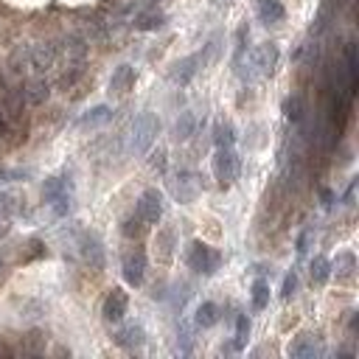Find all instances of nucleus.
<instances>
[{
    "label": "nucleus",
    "mask_w": 359,
    "mask_h": 359,
    "mask_svg": "<svg viewBox=\"0 0 359 359\" xmlns=\"http://www.w3.org/2000/svg\"><path fill=\"white\" fill-rule=\"evenodd\" d=\"M186 264L188 269L208 278V275H216V269L222 267V253L205 242H191L186 250Z\"/></svg>",
    "instance_id": "4"
},
{
    "label": "nucleus",
    "mask_w": 359,
    "mask_h": 359,
    "mask_svg": "<svg viewBox=\"0 0 359 359\" xmlns=\"http://www.w3.org/2000/svg\"><path fill=\"white\" fill-rule=\"evenodd\" d=\"M76 247H79L82 261L90 269H104V245H101V238L93 230H82L76 236Z\"/></svg>",
    "instance_id": "7"
},
{
    "label": "nucleus",
    "mask_w": 359,
    "mask_h": 359,
    "mask_svg": "<svg viewBox=\"0 0 359 359\" xmlns=\"http://www.w3.org/2000/svg\"><path fill=\"white\" fill-rule=\"evenodd\" d=\"M214 177H216V183L219 188H230L236 180H238V169H242V160H238V155L233 152V146L227 149H216V155H214Z\"/></svg>",
    "instance_id": "6"
},
{
    "label": "nucleus",
    "mask_w": 359,
    "mask_h": 359,
    "mask_svg": "<svg viewBox=\"0 0 359 359\" xmlns=\"http://www.w3.org/2000/svg\"><path fill=\"white\" fill-rule=\"evenodd\" d=\"M143 227H146V222L135 214V216H129V219H124V225H121V233L127 236V238H138L140 233H143Z\"/></svg>",
    "instance_id": "33"
},
{
    "label": "nucleus",
    "mask_w": 359,
    "mask_h": 359,
    "mask_svg": "<svg viewBox=\"0 0 359 359\" xmlns=\"http://www.w3.org/2000/svg\"><path fill=\"white\" fill-rule=\"evenodd\" d=\"M174 256V230H158V238H155V258L160 264H169Z\"/></svg>",
    "instance_id": "22"
},
{
    "label": "nucleus",
    "mask_w": 359,
    "mask_h": 359,
    "mask_svg": "<svg viewBox=\"0 0 359 359\" xmlns=\"http://www.w3.org/2000/svg\"><path fill=\"white\" fill-rule=\"evenodd\" d=\"M332 275L337 278V284H351L356 278V256L348 250L337 253V258L332 261Z\"/></svg>",
    "instance_id": "16"
},
{
    "label": "nucleus",
    "mask_w": 359,
    "mask_h": 359,
    "mask_svg": "<svg viewBox=\"0 0 359 359\" xmlns=\"http://www.w3.org/2000/svg\"><path fill=\"white\" fill-rule=\"evenodd\" d=\"M0 278H3V258H0Z\"/></svg>",
    "instance_id": "43"
},
{
    "label": "nucleus",
    "mask_w": 359,
    "mask_h": 359,
    "mask_svg": "<svg viewBox=\"0 0 359 359\" xmlns=\"http://www.w3.org/2000/svg\"><path fill=\"white\" fill-rule=\"evenodd\" d=\"M320 199H323L325 208H332L334 205V191L332 188H320Z\"/></svg>",
    "instance_id": "39"
},
{
    "label": "nucleus",
    "mask_w": 359,
    "mask_h": 359,
    "mask_svg": "<svg viewBox=\"0 0 359 359\" xmlns=\"http://www.w3.org/2000/svg\"><path fill=\"white\" fill-rule=\"evenodd\" d=\"M354 191H356V180H351V186L345 191V205H354Z\"/></svg>",
    "instance_id": "40"
},
{
    "label": "nucleus",
    "mask_w": 359,
    "mask_h": 359,
    "mask_svg": "<svg viewBox=\"0 0 359 359\" xmlns=\"http://www.w3.org/2000/svg\"><path fill=\"white\" fill-rule=\"evenodd\" d=\"M169 194L174 197V202L188 205L202 194V177L191 169H180L177 174H171L169 180Z\"/></svg>",
    "instance_id": "5"
},
{
    "label": "nucleus",
    "mask_w": 359,
    "mask_h": 359,
    "mask_svg": "<svg viewBox=\"0 0 359 359\" xmlns=\"http://www.w3.org/2000/svg\"><path fill=\"white\" fill-rule=\"evenodd\" d=\"M197 129H199V118H197V112H191V110L180 112V118L174 121V140H188V138L197 135Z\"/></svg>",
    "instance_id": "19"
},
{
    "label": "nucleus",
    "mask_w": 359,
    "mask_h": 359,
    "mask_svg": "<svg viewBox=\"0 0 359 359\" xmlns=\"http://www.w3.org/2000/svg\"><path fill=\"white\" fill-rule=\"evenodd\" d=\"M135 214L146 222V225H158L163 219V194L158 188H146L140 197H138V208Z\"/></svg>",
    "instance_id": "8"
},
{
    "label": "nucleus",
    "mask_w": 359,
    "mask_h": 359,
    "mask_svg": "<svg viewBox=\"0 0 359 359\" xmlns=\"http://www.w3.org/2000/svg\"><path fill=\"white\" fill-rule=\"evenodd\" d=\"M17 211H20V199L12 197V194H0V214L12 216V214H17Z\"/></svg>",
    "instance_id": "36"
},
{
    "label": "nucleus",
    "mask_w": 359,
    "mask_h": 359,
    "mask_svg": "<svg viewBox=\"0 0 359 359\" xmlns=\"http://www.w3.org/2000/svg\"><path fill=\"white\" fill-rule=\"evenodd\" d=\"M278 59H281V51L275 42H261L253 51H245V56L236 62V73L245 82H258L278 68Z\"/></svg>",
    "instance_id": "1"
},
{
    "label": "nucleus",
    "mask_w": 359,
    "mask_h": 359,
    "mask_svg": "<svg viewBox=\"0 0 359 359\" xmlns=\"http://www.w3.org/2000/svg\"><path fill=\"white\" fill-rule=\"evenodd\" d=\"M6 127H9V121H6V112H3V110H0V135H3V132H6Z\"/></svg>",
    "instance_id": "42"
},
{
    "label": "nucleus",
    "mask_w": 359,
    "mask_h": 359,
    "mask_svg": "<svg viewBox=\"0 0 359 359\" xmlns=\"http://www.w3.org/2000/svg\"><path fill=\"white\" fill-rule=\"evenodd\" d=\"M202 68H205V59H202V53L197 51V53H188V56H183V59H177V62L171 65V71H169V76H171L174 84L186 87Z\"/></svg>",
    "instance_id": "9"
},
{
    "label": "nucleus",
    "mask_w": 359,
    "mask_h": 359,
    "mask_svg": "<svg viewBox=\"0 0 359 359\" xmlns=\"http://www.w3.org/2000/svg\"><path fill=\"white\" fill-rule=\"evenodd\" d=\"M42 199L48 202V208L53 211V216H68L73 211V183L71 177L65 174H53V177H45L42 183Z\"/></svg>",
    "instance_id": "3"
},
{
    "label": "nucleus",
    "mask_w": 359,
    "mask_h": 359,
    "mask_svg": "<svg viewBox=\"0 0 359 359\" xmlns=\"http://www.w3.org/2000/svg\"><path fill=\"white\" fill-rule=\"evenodd\" d=\"M127 309H129V295H127L121 286L110 289L107 297H104V304H101L104 320H107V323H121L124 314H127Z\"/></svg>",
    "instance_id": "10"
},
{
    "label": "nucleus",
    "mask_w": 359,
    "mask_h": 359,
    "mask_svg": "<svg viewBox=\"0 0 359 359\" xmlns=\"http://www.w3.org/2000/svg\"><path fill=\"white\" fill-rule=\"evenodd\" d=\"M309 278L314 286H323L328 278H332V261H328L325 256H314L309 261Z\"/></svg>",
    "instance_id": "24"
},
{
    "label": "nucleus",
    "mask_w": 359,
    "mask_h": 359,
    "mask_svg": "<svg viewBox=\"0 0 359 359\" xmlns=\"http://www.w3.org/2000/svg\"><path fill=\"white\" fill-rule=\"evenodd\" d=\"M312 242H314V227H306L301 236H297V253H306L309 247H312Z\"/></svg>",
    "instance_id": "37"
},
{
    "label": "nucleus",
    "mask_w": 359,
    "mask_h": 359,
    "mask_svg": "<svg viewBox=\"0 0 359 359\" xmlns=\"http://www.w3.org/2000/svg\"><path fill=\"white\" fill-rule=\"evenodd\" d=\"M216 323H219V306L216 304L205 301V304L197 306V312H194V325L197 328H211Z\"/></svg>",
    "instance_id": "25"
},
{
    "label": "nucleus",
    "mask_w": 359,
    "mask_h": 359,
    "mask_svg": "<svg viewBox=\"0 0 359 359\" xmlns=\"http://www.w3.org/2000/svg\"><path fill=\"white\" fill-rule=\"evenodd\" d=\"M158 132H160V121H158L155 112L135 115V121L129 124V138H127L129 155H135V158L146 155L149 149H152V143L158 140Z\"/></svg>",
    "instance_id": "2"
},
{
    "label": "nucleus",
    "mask_w": 359,
    "mask_h": 359,
    "mask_svg": "<svg viewBox=\"0 0 359 359\" xmlns=\"http://www.w3.org/2000/svg\"><path fill=\"white\" fill-rule=\"evenodd\" d=\"M250 306L253 312H264L269 306V284L264 278H256L250 286Z\"/></svg>",
    "instance_id": "26"
},
{
    "label": "nucleus",
    "mask_w": 359,
    "mask_h": 359,
    "mask_svg": "<svg viewBox=\"0 0 359 359\" xmlns=\"http://www.w3.org/2000/svg\"><path fill=\"white\" fill-rule=\"evenodd\" d=\"M45 334L42 332H28L25 337H23V345H20V351L25 354V356H40V354H45Z\"/></svg>",
    "instance_id": "28"
},
{
    "label": "nucleus",
    "mask_w": 359,
    "mask_h": 359,
    "mask_svg": "<svg viewBox=\"0 0 359 359\" xmlns=\"http://www.w3.org/2000/svg\"><path fill=\"white\" fill-rule=\"evenodd\" d=\"M48 96H51V87L45 79H32L23 90V99L28 104H42V101H48Z\"/></svg>",
    "instance_id": "23"
},
{
    "label": "nucleus",
    "mask_w": 359,
    "mask_h": 359,
    "mask_svg": "<svg viewBox=\"0 0 359 359\" xmlns=\"http://www.w3.org/2000/svg\"><path fill=\"white\" fill-rule=\"evenodd\" d=\"M25 53H28V59H32V68H37V71H48V68L56 65L59 48H56L53 42H37V45L28 48Z\"/></svg>",
    "instance_id": "14"
},
{
    "label": "nucleus",
    "mask_w": 359,
    "mask_h": 359,
    "mask_svg": "<svg viewBox=\"0 0 359 359\" xmlns=\"http://www.w3.org/2000/svg\"><path fill=\"white\" fill-rule=\"evenodd\" d=\"M304 112H306L304 96H289V99L284 101V115H286V121L301 124V121H304Z\"/></svg>",
    "instance_id": "29"
},
{
    "label": "nucleus",
    "mask_w": 359,
    "mask_h": 359,
    "mask_svg": "<svg viewBox=\"0 0 359 359\" xmlns=\"http://www.w3.org/2000/svg\"><path fill=\"white\" fill-rule=\"evenodd\" d=\"M0 356H14V348L6 345V343H0Z\"/></svg>",
    "instance_id": "41"
},
{
    "label": "nucleus",
    "mask_w": 359,
    "mask_h": 359,
    "mask_svg": "<svg viewBox=\"0 0 359 359\" xmlns=\"http://www.w3.org/2000/svg\"><path fill=\"white\" fill-rule=\"evenodd\" d=\"M323 354V337L314 332H304L289 343V356L295 359H314Z\"/></svg>",
    "instance_id": "12"
},
{
    "label": "nucleus",
    "mask_w": 359,
    "mask_h": 359,
    "mask_svg": "<svg viewBox=\"0 0 359 359\" xmlns=\"http://www.w3.org/2000/svg\"><path fill=\"white\" fill-rule=\"evenodd\" d=\"M286 17V9L281 0H258V20L264 25H275Z\"/></svg>",
    "instance_id": "20"
},
{
    "label": "nucleus",
    "mask_w": 359,
    "mask_h": 359,
    "mask_svg": "<svg viewBox=\"0 0 359 359\" xmlns=\"http://www.w3.org/2000/svg\"><path fill=\"white\" fill-rule=\"evenodd\" d=\"M214 143H216V149L236 146V129H233L230 121H216V127H214Z\"/></svg>",
    "instance_id": "30"
},
{
    "label": "nucleus",
    "mask_w": 359,
    "mask_h": 359,
    "mask_svg": "<svg viewBox=\"0 0 359 359\" xmlns=\"http://www.w3.org/2000/svg\"><path fill=\"white\" fill-rule=\"evenodd\" d=\"M112 340H115V345H121L127 351H135V348H140L146 343V332H143L140 323H127V325H121L112 334Z\"/></svg>",
    "instance_id": "15"
},
{
    "label": "nucleus",
    "mask_w": 359,
    "mask_h": 359,
    "mask_svg": "<svg viewBox=\"0 0 359 359\" xmlns=\"http://www.w3.org/2000/svg\"><path fill=\"white\" fill-rule=\"evenodd\" d=\"M121 273H124V281H127L129 286H140V284H143V275H146V253H143L140 247H132L129 253H124Z\"/></svg>",
    "instance_id": "11"
},
{
    "label": "nucleus",
    "mask_w": 359,
    "mask_h": 359,
    "mask_svg": "<svg viewBox=\"0 0 359 359\" xmlns=\"http://www.w3.org/2000/svg\"><path fill=\"white\" fill-rule=\"evenodd\" d=\"M152 169L166 171V152H163V149H158V152L152 155Z\"/></svg>",
    "instance_id": "38"
},
{
    "label": "nucleus",
    "mask_w": 359,
    "mask_h": 359,
    "mask_svg": "<svg viewBox=\"0 0 359 359\" xmlns=\"http://www.w3.org/2000/svg\"><path fill=\"white\" fill-rule=\"evenodd\" d=\"M177 343H180V354H188V351H191L194 337H191V325H188V323H180V328H177Z\"/></svg>",
    "instance_id": "34"
},
{
    "label": "nucleus",
    "mask_w": 359,
    "mask_h": 359,
    "mask_svg": "<svg viewBox=\"0 0 359 359\" xmlns=\"http://www.w3.org/2000/svg\"><path fill=\"white\" fill-rule=\"evenodd\" d=\"M132 25L138 28V32H158V28L166 25V14H163L158 6H146L143 12L135 14Z\"/></svg>",
    "instance_id": "17"
},
{
    "label": "nucleus",
    "mask_w": 359,
    "mask_h": 359,
    "mask_svg": "<svg viewBox=\"0 0 359 359\" xmlns=\"http://www.w3.org/2000/svg\"><path fill=\"white\" fill-rule=\"evenodd\" d=\"M32 177L28 169H12V166H0V183H25Z\"/></svg>",
    "instance_id": "31"
},
{
    "label": "nucleus",
    "mask_w": 359,
    "mask_h": 359,
    "mask_svg": "<svg viewBox=\"0 0 359 359\" xmlns=\"http://www.w3.org/2000/svg\"><path fill=\"white\" fill-rule=\"evenodd\" d=\"M250 317L247 314H238L236 317V334H233V343H230V351H242L250 340Z\"/></svg>",
    "instance_id": "27"
},
{
    "label": "nucleus",
    "mask_w": 359,
    "mask_h": 359,
    "mask_svg": "<svg viewBox=\"0 0 359 359\" xmlns=\"http://www.w3.org/2000/svg\"><path fill=\"white\" fill-rule=\"evenodd\" d=\"M132 84H135V71H132V65H118V68L112 71V76H110V93L124 96V93H129V90H132Z\"/></svg>",
    "instance_id": "18"
},
{
    "label": "nucleus",
    "mask_w": 359,
    "mask_h": 359,
    "mask_svg": "<svg viewBox=\"0 0 359 359\" xmlns=\"http://www.w3.org/2000/svg\"><path fill=\"white\" fill-rule=\"evenodd\" d=\"M62 53L68 56V62H84L87 56V40L79 34H68L62 40Z\"/></svg>",
    "instance_id": "21"
},
{
    "label": "nucleus",
    "mask_w": 359,
    "mask_h": 359,
    "mask_svg": "<svg viewBox=\"0 0 359 359\" xmlns=\"http://www.w3.org/2000/svg\"><path fill=\"white\" fill-rule=\"evenodd\" d=\"M115 118V110L107 107V104H99V107H90L84 110L79 118H76V129L87 132V129H99V127H107Z\"/></svg>",
    "instance_id": "13"
},
{
    "label": "nucleus",
    "mask_w": 359,
    "mask_h": 359,
    "mask_svg": "<svg viewBox=\"0 0 359 359\" xmlns=\"http://www.w3.org/2000/svg\"><path fill=\"white\" fill-rule=\"evenodd\" d=\"M247 40H250V28H247V23H245V25H238V32H236V53H233V65L245 56V51H247Z\"/></svg>",
    "instance_id": "32"
},
{
    "label": "nucleus",
    "mask_w": 359,
    "mask_h": 359,
    "mask_svg": "<svg viewBox=\"0 0 359 359\" xmlns=\"http://www.w3.org/2000/svg\"><path fill=\"white\" fill-rule=\"evenodd\" d=\"M297 292V273L292 269V273L284 275V284H281V301H292Z\"/></svg>",
    "instance_id": "35"
}]
</instances>
